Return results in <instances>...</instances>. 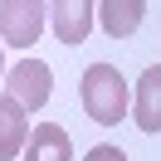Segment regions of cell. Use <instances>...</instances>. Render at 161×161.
I'll return each instance as SVG.
<instances>
[{
  "label": "cell",
  "instance_id": "1",
  "mask_svg": "<svg viewBox=\"0 0 161 161\" xmlns=\"http://www.w3.org/2000/svg\"><path fill=\"white\" fill-rule=\"evenodd\" d=\"M78 103L98 127H117L132 108V93H127V83H122V73L112 64H88L83 78H78Z\"/></svg>",
  "mask_w": 161,
  "mask_h": 161
},
{
  "label": "cell",
  "instance_id": "2",
  "mask_svg": "<svg viewBox=\"0 0 161 161\" xmlns=\"http://www.w3.org/2000/svg\"><path fill=\"white\" fill-rule=\"evenodd\" d=\"M49 25V0H0V44L30 49Z\"/></svg>",
  "mask_w": 161,
  "mask_h": 161
},
{
  "label": "cell",
  "instance_id": "3",
  "mask_svg": "<svg viewBox=\"0 0 161 161\" xmlns=\"http://www.w3.org/2000/svg\"><path fill=\"white\" fill-rule=\"evenodd\" d=\"M5 93H10L25 112H39L44 103H49V93H54L49 64H44V59H20V64H10V69H5Z\"/></svg>",
  "mask_w": 161,
  "mask_h": 161
},
{
  "label": "cell",
  "instance_id": "4",
  "mask_svg": "<svg viewBox=\"0 0 161 161\" xmlns=\"http://www.w3.org/2000/svg\"><path fill=\"white\" fill-rule=\"evenodd\" d=\"M98 25V0H49V30L59 44H83Z\"/></svg>",
  "mask_w": 161,
  "mask_h": 161
},
{
  "label": "cell",
  "instance_id": "5",
  "mask_svg": "<svg viewBox=\"0 0 161 161\" xmlns=\"http://www.w3.org/2000/svg\"><path fill=\"white\" fill-rule=\"evenodd\" d=\"M132 122H137L147 137L161 132V64H151L137 78V93H132Z\"/></svg>",
  "mask_w": 161,
  "mask_h": 161
},
{
  "label": "cell",
  "instance_id": "6",
  "mask_svg": "<svg viewBox=\"0 0 161 161\" xmlns=\"http://www.w3.org/2000/svg\"><path fill=\"white\" fill-rule=\"evenodd\" d=\"M147 20V0H98V25L108 39H132Z\"/></svg>",
  "mask_w": 161,
  "mask_h": 161
},
{
  "label": "cell",
  "instance_id": "7",
  "mask_svg": "<svg viewBox=\"0 0 161 161\" xmlns=\"http://www.w3.org/2000/svg\"><path fill=\"white\" fill-rule=\"evenodd\" d=\"M20 156L25 161H73V142L59 122H39V127H30V142Z\"/></svg>",
  "mask_w": 161,
  "mask_h": 161
},
{
  "label": "cell",
  "instance_id": "8",
  "mask_svg": "<svg viewBox=\"0 0 161 161\" xmlns=\"http://www.w3.org/2000/svg\"><path fill=\"white\" fill-rule=\"evenodd\" d=\"M25 142H30V117L10 93H0V161H15Z\"/></svg>",
  "mask_w": 161,
  "mask_h": 161
},
{
  "label": "cell",
  "instance_id": "9",
  "mask_svg": "<svg viewBox=\"0 0 161 161\" xmlns=\"http://www.w3.org/2000/svg\"><path fill=\"white\" fill-rule=\"evenodd\" d=\"M83 161H127V151L112 147V142H98V147H88V156Z\"/></svg>",
  "mask_w": 161,
  "mask_h": 161
},
{
  "label": "cell",
  "instance_id": "10",
  "mask_svg": "<svg viewBox=\"0 0 161 161\" xmlns=\"http://www.w3.org/2000/svg\"><path fill=\"white\" fill-rule=\"evenodd\" d=\"M0 78H5V44H0Z\"/></svg>",
  "mask_w": 161,
  "mask_h": 161
}]
</instances>
